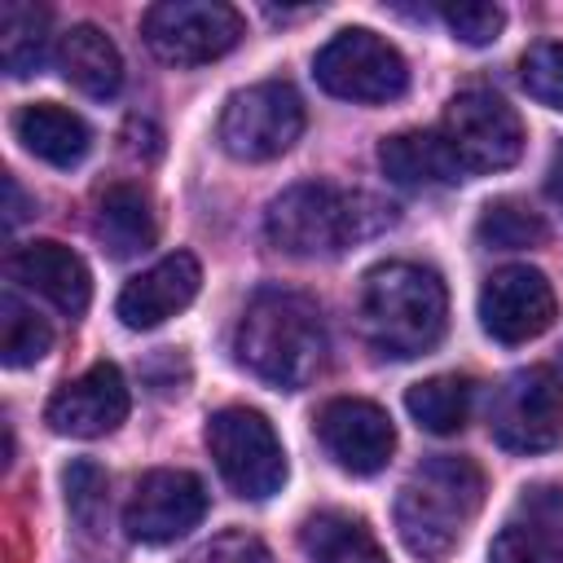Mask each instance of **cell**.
Segmentation results:
<instances>
[{
    "mask_svg": "<svg viewBox=\"0 0 563 563\" xmlns=\"http://www.w3.org/2000/svg\"><path fill=\"white\" fill-rule=\"evenodd\" d=\"M202 286V268L189 251H172L158 264L141 268L114 299V312L128 330H154L167 317L185 312Z\"/></svg>",
    "mask_w": 563,
    "mask_h": 563,
    "instance_id": "cell-16",
    "label": "cell"
},
{
    "mask_svg": "<svg viewBox=\"0 0 563 563\" xmlns=\"http://www.w3.org/2000/svg\"><path fill=\"white\" fill-rule=\"evenodd\" d=\"M48 347H53L48 321L35 308H26L18 295H0V361L9 369H22L44 361Z\"/></svg>",
    "mask_w": 563,
    "mask_h": 563,
    "instance_id": "cell-25",
    "label": "cell"
},
{
    "mask_svg": "<svg viewBox=\"0 0 563 563\" xmlns=\"http://www.w3.org/2000/svg\"><path fill=\"white\" fill-rule=\"evenodd\" d=\"M13 136L22 141L26 154H35L48 167H79L92 150V132L88 123L57 106V101H31L13 114Z\"/></svg>",
    "mask_w": 563,
    "mask_h": 563,
    "instance_id": "cell-20",
    "label": "cell"
},
{
    "mask_svg": "<svg viewBox=\"0 0 563 563\" xmlns=\"http://www.w3.org/2000/svg\"><path fill=\"white\" fill-rule=\"evenodd\" d=\"M519 84L528 88L532 101L563 110V44L559 40H541L519 57Z\"/></svg>",
    "mask_w": 563,
    "mask_h": 563,
    "instance_id": "cell-28",
    "label": "cell"
},
{
    "mask_svg": "<svg viewBox=\"0 0 563 563\" xmlns=\"http://www.w3.org/2000/svg\"><path fill=\"white\" fill-rule=\"evenodd\" d=\"M356 312H361V330L378 356L413 361L444 339L449 290H444L440 273L409 264V260H387L361 277Z\"/></svg>",
    "mask_w": 563,
    "mask_h": 563,
    "instance_id": "cell-2",
    "label": "cell"
},
{
    "mask_svg": "<svg viewBox=\"0 0 563 563\" xmlns=\"http://www.w3.org/2000/svg\"><path fill=\"white\" fill-rule=\"evenodd\" d=\"M440 136L449 141L462 172H501L523 154V119L488 88H462L444 106Z\"/></svg>",
    "mask_w": 563,
    "mask_h": 563,
    "instance_id": "cell-10",
    "label": "cell"
},
{
    "mask_svg": "<svg viewBox=\"0 0 563 563\" xmlns=\"http://www.w3.org/2000/svg\"><path fill=\"white\" fill-rule=\"evenodd\" d=\"M185 563H273V554L251 532H220V537L202 541Z\"/></svg>",
    "mask_w": 563,
    "mask_h": 563,
    "instance_id": "cell-30",
    "label": "cell"
},
{
    "mask_svg": "<svg viewBox=\"0 0 563 563\" xmlns=\"http://www.w3.org/2000/svg\"><path fill=\"white\" fill-rule=\"evenodd\" d=\"M9 277L18 286L35 290L40 299H48L66 317H79L88 308V299H92V273H88V264L70 246H62L53 238L18 246L9 255Z\"/></svg>",
    "mask_w": 563,
    "mask_h": 563,
    "instance_id": "cell-17",
    "label": "cell"
},
{
    "mask_svg": "<svg viewBox=\"0 0 563 563\" xmlns=\"http://www.w3.org/2000/svg\"><path fill=\"white\" fill-rule=\"evenodd\" d=\"M207 515V488L194 471H150L136 479L128 506H123V528L141 545H167L198 528Z\"/></svg>",
    "mask_w": 563,
    "mask_h": 563,
    "instance_id": "cell-12",
    "label": "cell"
},
{
    "mask_svg": "<svg viewBox=\"0 0 563 563\" xmlns=\"http://www.w3.org/2000/svg\"><path fill=\"white\" fill-rule=\"evenodd\" d=\"M53 62H57L62 79H66L75 92L92 97V101H110V97L123 88V57H119L114 40H110L101 26H92V22L70 26V31L57 40Z\"/></svg>",
    "mask_w": 563,
    "mask_h": 563,
    "instance_id": "cell-18",
    "label": "cell"
},
{
    "mask_svg": "<svg viewBox=\"0 0 563 563\" xmlns=\"http://www.w3.org/2000/svg\"><path fill=\"white\" fill-rule=\"evenodd\" d=\"M145 48L167 66H202L238 48L242 13L220 0H158L141 18Z\"/></svg>",
    "mask_w": 563,
    "mask_h": 563,
    "instance_id": "cell-8",
    "label": "cell"
},
{
    "mask_svg": "<svg viewBox=\"0 0 563 563\" xmlns=\"http://www.w3.org/2000/svg\"><path fill=\"white\" fill-rule=\"evenodd\" d=\"M559 317L554 286L532 264H506L479 286V325L488 339L515 347L545 334Z\"/></svg>",
    "mask_w": 563,
    "mask_h": 563,
    "instance_id": "cell-11",
    "label": "cell"
},
{
    "mask_svg": "<svg viewBox=\"0 0 563 563\" xmlns=\"http://www.w3.org/2000/svg\"><path fill=\"white\" fill-rule=\"evenodd\" d=\"M48 9L26 4V0H4L0 4V62L13 79H26L44 66L48 57Z\"/></svg>",
    "mask_w": 563,
    "mask_h": 563,
    "instance_id": "cell-24",
    "label": "cell"
},
{
    "mask_svg": "<svg viewBox=\"0 0 563 563\" xmlns=\"http://www.w3.org/2000/svg\"><path fill=\"white\" fill-rule=\"evenodd\" d=\"M92 233L106 246V255H114V260H132V255L150 251L154 238H158V224H154V211H150L145 189L141 185H128V180L106 185L97 194Z\"/></svg>",
    "mask_w": 563,
    "mask_h": 563,
    "instance_id": "cell-21",
    "label": "cell"
},
{
    "mask_svg": "<svg viewBox=\"0 0 563 563\" xmlns=\"http://www.w3.org/2000/svg\"><path fill=\"white\" fill-rule=\"evenodd\" d=\"M312 79L343 101H361V106H383L405 97L409 88V66L400 57V48L365 26H343L339 35H330L317 57H312Z\"/></svg>",
    "mask_w": 563,
    "mask_h": 563,
    "instance_id": "cell-6",
    "label": "cell"
},
{
    "mask_svg": "<svg viewBox=\"0 0 563 563\" xmlns=\"http://www.w3.org/2000/svg\"><path fill=\"white\" fill-rule=\"evenodd\" d=\"M62 484H66V510H70V519L88 532V537H97L101 532V523H106V493H110V479H106V471L97 466V462H88V457H79V462H70L66 471H62Z\"/></svg>",
    "mask_w": 563,
    "mask_h": 563,
    "instance_id": "cell-27",
    "label": "cell"
},
{
    "mask_svg": "<svg viewBox=\"0 0 563 563\" xmlns=\"http://www.w3.org/2000/svg\"><path fill=\"white\" fill-rule=\"evenodd\" d=\"M545 194H550V202L563 211V145L550 154V167H545Z\"/></svg>",
    "mask_w": 563,
    "mask_h": 563,
    "instance_id": "cell-31",
    "label": "cell"
},
{
    "mask_svg": "<svg viewBox=\"0 0 563 563\" xmlns=\"http://www.w3.org/2000/svg\"><path fill=\"white\" fill-rule=\"evenodd\" d=\"M303 132V101L286 79H264L233 92L220 110V145L238 163L282 158Z\"/></svg>",
    "mask_w": 563,
    "mask_h": 563,
    "instance_id": "cell-7",
    "label": "cell"
},
{
    "mask_svg": "<svg viewBox=\"0 0 563 563\" xmlns=\"http://www.w3.org/2000/svg\"><path fill=\"white\" fill-rule=\"evenodd\" d=\"M317 440L352 475H374L396 453V427H391L387 409H378L374 400H361V396L330 400L317 413Z\"/></svg>",
    "mask_w": 563,
    "mask_h": 563,
    "instance_id": "cell-14",
    "label": "cell"
},
{
    "mask_svg": "<svg viewBox=\"0 0 563 563\" xmlns=\"http://www.w3.org/2000/svg\"><path fill=\"white\" fill-rule=\"evenodd\" d=\"M475 238L484 246H493V251H528V246L545 242V220L519 198H493L479 211Z\"/></svg>",
    "mask_w": 563,
    "mask_h": 563,
    "instance_id": "cell-26",
    "label": "cell"
},
{
    "mask_svg": "<svg viewBox=\"0 0 563 563\" xmlns=\"http://www.w3.org/2000/svg\"><path fill=\"white\" fill-rule=\"evenodd\" d=\"M484 506V471L471 457L435 453L396 493V532L422 563L449 559Z\"/></svg>",
    "mask_w": 563,
    "mask_h": 563,
    "instance_id": "cell-3",
    "label": "cell"
},
{
    "mask_svg": "<svg viewBox=\"0 0 563 563\" xmlns=\"http://www.w3.org/2000/svg\"><path fill=\"white\" fill-rule=\"evenodd\" d=\"M128 409H132V396H128L123 369L110 365V361H97L79 378L62 383L48 396L44 422L57 435H70V440H97V435L119 431V422L128 418Z\"/></svg>",
    "mask_w": 563,
    "mask_h": 563,
    "instance_id": "cell-13",
    "label": "cell"
},
{
    "mask_svg": "<svg viewBox=\"0 0 563 563\" xmlns=\"http://www.w3.org/2000/svg\"><path fill=\"white\" fill-rule=\"evenodd\" d=\"M378 167L387 180L405 185V189H444V185H457L466 172L462 163L453 158L449 141L435 132H422V128H409V132H396L378 145Z\"/></svg>",
    "mask_w": 563,
    "mask_h": 563,
    "instance_id": "cell-19",
    "label": "cell"
},
{
    "mask_svg": "<svg viewBox=\"0 0 563 563\" xmlns=\"http://www.w3.org/2000/svg\"><path fill=\"white\" fill-rule=\"evenodd\" d=\"M435 13H440L444 26L453 31V40H462V44H471V48L493 44V40L501 35V26H506V13H501L497 4H488V0H457V4H440Z\"/></svg>",
    "mask_w": 563,
    "mask_h": 563,
    "instance_id": "cell-29",
    "label": "cell"
},
{
    "mask_svg": "<svg viewBox=\"0 0 563 563\" xmlns=\"http://www.w3.org/2000/svg\"><path fill=\"white\" fill-rule=\"evenodd\" d=\"M330 339L317 299L286 286H264L246 299L233 330V361L268 387L299 391L325 365Z\"/></svg>",
    "mask_w": 563,
    "mask_h": 563,
    "instance_id": "cell-1",
    "label": "cell"
},
{
    "mask_svg": "<svg viewBox=\"0 0 563 563\" xmlns=\"http://www.w3.org/2000/svg\"><path fill=\"white\" fill-rule=\"evenodd\" d=\"M471 400H475V383L466 374H431L405 391L409 418L431 435H457L471 418Z\"/></svg>",
    "mask_w": 563,
    "mask_h": 563,
    "instance_id": "cell-23",
    "label": "cell"
},
{
    "mask_svg": "<svg viewBox=\"0 0 563 563\" xmlns=\"http://www.w3.org/2000/svg\"><path fill=\"white\" fill-rule=\"evenodd\" d=\"M383 224H391V207L325 180L290 185L264 211V238L299 260H330L352 242L378 233Z\"/></svg>",
    "mask_w": 563,
    "mask_h": 563,
    "instance_id": "cell-4",
    "label": "cell"
},
{
    "mask_svg": "<svg viewBox=\"0 0 563 563\" xmlns=\"http://www.w3.org/2000/svg\"><path fill=\"white\" fill-rule=\"evenodd\" d=\"M488 431L506 453H550L563 444V383L545 365L515 369L488 409Z\"/></svg>",
    "mask_w": 563,
    "mask_h": 563,
    "instance_id": "cell-9",
    "label": "cell"
},
{
    "mask_svg": "<svg viewBox=\"0 0 563 563\" xmlns=\"http://www.w3.org/2000/svg\"><path fill=\"white\" fill-rule=\"evenodd\" d=\"M299 550L308 563H387V550L347 510H317L299 523Z\"/></svg>",
    "mask_w": 563,
    "mask_h": 563,
    "instance_id": "cell-22",
    "label": "cell"
},
{
    "mask_svg": "<svg viewBox=\"0 0 563 563\" xmlns=\"http://www.w3.org/2000/svg\"><path fill=\"white\" fill-rule=\"evenodd\" d=\"M488 563H563V484H532L515 497Z\"/></svg>",
    "mask_w": 563,
    "mask_h": 563,
    "instance_id": "cell-15",
    "label": "cell"
},
{
    "mask_svg": "<svg viewBox=\"0 0 563 563\" xmlns=\"http://www.w3.org/2000/svg\"><path fill=\"white\" fill-rule=\"evenodd\" d=\"M207 449H211V462H216L220 479L238 497L264 501V497L282 493L286 449H282L273 422L260 409H246V405L216 409L207 418Z\"/></svg>",
    "mask_w": 563,
    "mask_h": 563,
    "instance_id": "cell-5",
    "label": "cell"
},
{
    "mask_svg": "<svg viewBox=\"0 0 563 563\" xmlns=\"http://www.w3.org/2000/svg\"><path fill=\"white\" fill-rule=\"evenodd\" d=\"M4 194H9V216H4V224H18V220L26 216V211H22L26 202H22V189H18V180H13V176H4Z\"/></svg>",
    "mask_w": 563,
    "mask_h": 563,
    "instance_id": "cell-32",
    "label": "cell"
}]
</instances>
